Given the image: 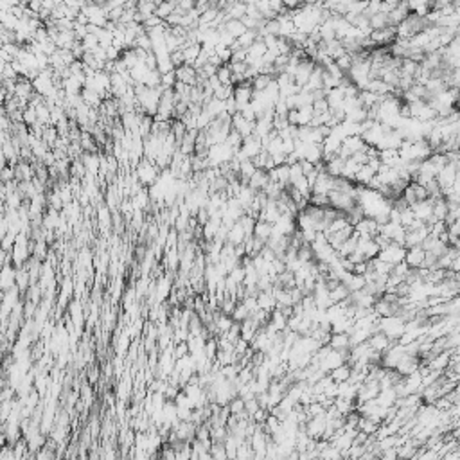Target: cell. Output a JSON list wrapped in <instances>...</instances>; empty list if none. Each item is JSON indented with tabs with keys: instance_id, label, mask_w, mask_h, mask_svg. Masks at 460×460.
<instances>
[{
	"instance_id": "1",
	"label": "cell",
	"mask_w": 460,
	"mask_h": 460,
	"mask_svg": "<svg viewBox=\"0 0 460 460\" xmlns=\"http://www.w3.org/2000/svg\"><path fill=\"white\" fill-rule=\"evenodd\" d=\"M159 167H157L155 162H151L149 159L144 157L139 164H137V178L142 185H153L159 178Z\"/></svg>"
},
{
	"instance_id": "2",
	"label": "cell",
	"mask_w": 460,
	"mask_h": 460,
	"mask_svg": "<svg viewBox=\"0 0 460 460\" xmlns=\"http://www.w3.org/2000/svg\"><path fill=\"white\" fill-rule=\"evenodd\" d=\"M252 96H254V89H252V81H243L239 85H234V101H236L237 112L243 110L248 103L252 101Z\"/></svg>"
},
{
	"instance_id": "3",
	"label": "cell",
	"mask_w": 460,
	"mask_h": 460,
	"mask_svg": "<svg viewBox=\"0 0 460 460\" xmlns=\"http://www.w3.org/2000/svg\"><path fill=\"white\" fill-rule=\"evenodd\" d=\"M405 255H406V248L403 247V245H398L392 241L385 250H379L378 257L383 259V261L390 262V265H396V262L405 261Z\"/></svg>"
},
{
	"instance_id": "4",
	"label": "cell",
	"mask_w": 460,
	"mask_h": 460,
	"mask_svg": "<svg viewBox=\"0 0 460 460\" xmlns=\"http://www.w3.org/2000/svg\"><path fill=\"white\" fill-rule=\"evenodd\" d=\"M368 38H370L372 41H374V45L378 47V45H390L392 41L396 40V27L394 26H387V27H383V29H372V33L368 34Z\"/></svg>"
},
{
	"instance_id": "5",
	"label": "cell",
	"mask_w": 460,
	"mask_h": 460,
	"mask_svg": "<svg viewBox=\"0 0 460 460\" xmlns=\"http://www.w3.org/2000/svg\"><path fill=\"white\" fill-rule=\"evenodd\" d=\"M241 153H243L247 159H254L255 155H257L259 151L262 149V144H261V139L255 135H248L243 139V142H241Z\"/></svg>"
},
{
	"instance_id": "6",
	"label": "cell",
	"mask_w": 460,
	"mask_h": 460,
	"mask_svg": "<svg viewBox=\"0 0 460 460\" xmlns=\"http://www.w3.org/2000/svg\"><path fill=\"white\" fill-rule=\"evenodd\" d=\"M254 126H255V121H247L239 112H236L232 115V129H236L243 139L254 133Z\"/></svg>"
},
{
	"instance_id": "7",
	"label": "cell",
	"mask_w": 460,
	"mask_h": 460,
	"mask_svg": "<svg viewBox=\"0 0 460 460\" xmlns=\"http://www.w3.org/2000/svg\"><path fill=\"white\" fill-rule=\"evenodd\" d=\"M329 191H333V177L325 171H320L311 187V194H327Z\"/></svg>"
},
{
	"instance_id": "8",
	"label": "cell",
	"mask_w": 460,
	"mask_h": 460,
	"mask_svg": "<svg viewBox=\"0 0 460 460\" xmlns=\"http://www.w3.org/2000/svg\"><path fill=\"white\" fill-rule=\"evenodd\" d=\"M368 345L372 347L374 351H379V353H385V351L388 349V347L392 345V340L388 338L387 335L383 331H378V333H372L370 336H368Z\"/></svg>"
},
{
	"instance_id": "9",
	"label": "cell",
	"mask_w": 460,
	"mask_h": 460,
	"mask_svg": "<svg viewBox=\"0 0 460 460\" xmlns=\"http://www.w3.org/2000/svg\"><path fill=\"white\" fill-rule=\"evenodd\" d=\"M174 74H177V81L185 83L189 86L196 85V70L192 69L191 65H180L174 69Z\"/></svg>"
},
{
	"instance_id": "10",
	"label": "cell",
	"mask_w": 460,
	"mask_h": 460,
	"mask_svg": "<svg viewBox=\"0 0 460 460\" xmlns=\"http://www.w3.org/2000/svg\"><path fill=\"white\" fill-rule=\"evenodd\" d=\"M424 254H426V252H424L423 248H421V245H417V247H410V248H406L405 262L410 266V268H419V266L423 265Z\"/></svg>"
},
{
	"instance_id": "11",
	"label": "cell",
	"mask_w": 460,
	"mask_h": 460,
	"mask_svg": "<svg viewBox=\"0 0 460 460\" xmlns=\"http://www.w3.org/2000/svg\"><path fill=\"white\" fill-rule=\"evenodd\" d=\"M327 343H329V347L335 351H349L351 349L349 335H347V333H331Z\"/></svg>"
},
{
	"instance_id": "12",
	"label": "cell",
	"mask_w": 460,
	"mask_h": 460,
	"mask_svg": "<svg viewBox=\"0 0 460 460\" xmlns=\"http://www.w3.org/2000/svg\"><path fill=\"white\" fill-rule=\"evenodd\" d=\"M268 171L265 169H255L254 174L250 177V180H248V187H252L254 191H262V187H265L266 184H268Z\"/></svg>"
},
{
	"instance_id": "13",
	"label": "cell",
	"mask_w": 460,
	"mask_h": 460,
	"mask_svg": "<svg viewBox=\"0 0 460 460\" xmlns=\"http://www.w3.org/2000/svg\"><path fill=\"white\" fill-rule=\"evenodd\" d=\"M223 27H225V31H227V33L234 38V40L239 38L241 34L247 31V27H245V24L241 22V20H227V22L223 24Z\"/></svg>"
},
{
	"instance_id": "14",
	"label": "cell",
	"mask_w": 460,
	"mask_h": 460,
	"mask_svg": "<svg viewBox=\"0 0 460 460\" xmlns=\"http://www.w3.org/2000/svg\"><path fill=\"white\" fill-rule=\"evenodd\" d=\"M272 228H273L272 223L262 221V220H257L255 221V227H254V236L259 237V239H262V241H266L270 236H272Z\"/></svg>"
},
{
	"instance_id": "15",
	"label": "cell",
	"mask_w": 460,
	"mask_h": 460,
	"mask_svg": "<svg viewBox=\"0 0 460 460\" xmlns=\"http://www.w3.org/2000/svg\"><path fill=\"white\" fill-rule=\"evenodd\" d=\"M174 8H177V4H174L173 0H162V2H159V4H157L155 15L159 16V18L166 20L167 16H169L171 13L174 11Z\"/></svg>"
},
{
	"instance_id": "16",
	"label": "cell",
	"mask_w": 460,
	"mask_h": 460,
	"mask_svg": "<svg viewBox=\"0 0 460 460\" xmlns=\"http://www.w3.org/2000/svg\"><path fill=\"white\" fill-rule=\"evenodd\" d=\"M331 372V379L335 383H343V381H347V378H349V374H351V367L347 363H342V365H338V367L336 368H333V370H329Z\"/></svg>"
},
{
	"instance_id": "17",
	"label": "cell",
	"mask_w": 460,
	"mask_h": 460,
	"mask_svg": "<svg viewBox=\"0 0 460 460\" xmlns=\"http://www.w3.org/2000/svg\"><path fill=\"white\" fill-rule=\"evenodd\" d=\"M349 293H351L349 288H347L343 282H340L336 288L329 290V298H331V302L335 304V302H340V300H343V298H347L349 297Z\"/></svg>"
},
{
	"instance_id": "18",
	"label": "cell",
	"mask_w": 460,
	"mask_h": 460,
	"mask_svg": "<svg viewBox=\"0 0 460 460\" xmlns=\"http://www.w3.org/2000/svg\"><path fill=\"white\" fill-rule=\"evenodd\" d=\"M376 174V171L372 169V167H368L367 164H363V166L360 167V171H358L356 174H354V180L358 182L360 185H367L368 180H370L372 177Z\"/></svg>"
},
{
	"instance_id": "19",
	"label": "cell",
	"mask_w": 460,
	"mask_h": 460,
	"mask_svg": "<svg viewBox=\"0 0 460 460\" xmlns=\"http://www.w3.org/2000/svg\"><path fill=\"white\" fill-rule=\"evenodd\" d=\"M368 26H370V29H383V27H387L388 26V18L385 13H376V15H372L370 18H368Z\"/></svg>"
},
{
	"instance_id": "20",
	"label": "cell",
	"mask_w": 460,
	"mask_h": 460,
	"mask_svg": "<svg viewBox=\"0 0 460 460\" xmlns=\"http://www.w3.org/2000/svg\"><path fill=\"white\" fill-rule=\"evenodd\" d=\"M232 94H234V85L230 83V85L217 86V89L214 90L212 97H216V99H220V101H225V99H228V97H232Z\"/></svg>"
},
{
	"instance_id": "21",
	"label": "cell",
	"mask_w": 460,
	"mask_h": 460,
	"mask_svg": "<svg viewBox=\"0 0 460 460\" xmlns=\"http://www.w3.org/2000/svg\"><path fill=\"white\" fill-rule=\"evenodd\" d=\"M216 78H217V81H220L221 85H230V78H232V72H230V69H228L227 63H223L221 67H217Z\"/></svg>"
},
{
	"instance_id": "22",
	"label": "cell",
	"mask_w": 460,
	"mask_h": 460,
	"mask_svg": "<svg viewBox=\"0 0 460 460\" xmlns=\"http://www.w3.org/2000/svg\"><path fill=\"white\" fill-rule=\"evenodd\" d=\"M174 83H177V74H174V69L169 70V72L160 74V86H162V89H173Z\"/></svg>"
},
{
	"instance_id": "23",
	"label": "cell",
	"mask_w": 460,
	"mask_h": 460,
	"mask_svg": "<svg viewBox=\"0 0 460 460\" xmlns=\"http://www.w3.org/2000/svg\"><path fill=\"white\" fill-rule=\"evenodd\" d=\"M22 122L26 126H34L38 122L36 110H34L33 106H29V104H27V108H24V112H22Z\"/></svg>"
},
{
	"instance_id": "24",
	"label": "cell",
	"mask_w": 460,
	"mask_h": 460,
	"mask_svg": "<svg viewBox=\"0 0 460 460\" xmlns=\"http://www.w3.org/2000/svg\"><path fill=\"white\" fill-rule=\"evenodd\" d=\"M248 315H250V313H248L247 308H245V305L241 304V302H237L236 308H234V311H232V315H230V317H232V320H234V322H239V324H241V322H243V320H247Z\"/></svg>"
},
{
	"instance_id": "25",
	"label": "cell",
	"mask_w": 460,
	"mask_h": 460,
	"mask_svg": "<svg viewBox=\"0 0 460 460\" xmlns=\"http://www.w3.org/2000/svg\"><path fill=\"white\" fill-rule=\"evenodd\" d=\"M308 203L324 209V207H329V198H327V194H311L310 200H308Z\"/></svg>"
},
{
	"instance_id": "26",
	"label": "cell",
	"mask_w": 460,
	"mask_h": 460,
	"mask_svg": "<svg viewBox=\"0 0 460 460\" xmlns=\"http://www.w3.org/2000/svg\"><path fill=\"white\" fill-rule=\"evenodd\" d=\"M335 63L336 65H338V69L340 70H343V72H347V70L351 69V65H353V58H351V54H342L340 56V58H336L335 59Z\"/></svg>"
},
{
	"instance_id": "27",
	"label": "cell",
	"mask_w": 460,
	"mask_h": 460,
	"mask_svg": "<svg viewBox=\"0 0 460 460\" xmlns=\"http://www.w3.org/2000/svg\"><path fill=\"white\" fill-rule=\"evenodd\" d=\"M239 61H247V49H236V51H232L230 63H239Z\"/></svg>"
},
{
	"instance_id": "28",
	"label": "cell",
	"mask_w": 460,
	"mask_h": 460,
	"mask_svg": "<svg viewBox=\"0 0 460 460\" xmlns=\"http://www.w3.org/2000/svg\"><path fill=\"white\" fill-rule=\"evenodd\" d=\"M311 106H313L315 114H322V112H327L329 110V104H327V101H325V99L313 101V103H311Z\"/></svg>"
},
{
	"instance_id": "29",
	"label": "cell",
	"mask_w": 460,
	"mask_h": 460,
	"mask_svg": "<svg viewBox=\"0 0 460 460\" xmlns=\"http://www.w3.org/2000/svg\"><path fill=\"white\" fill-rule=\"evenodd\" d=\"M342 2H343V4H347V6H349L351 2H354V0H342Z\"/></svg>"
}]
</instances>
